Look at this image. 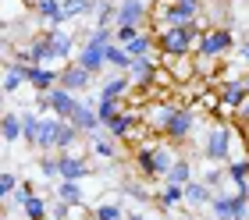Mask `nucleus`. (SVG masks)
<instances>
[{
	"mask_svg": "<svg viewBox=\"0 0 249 220\" xmlns=\"http://www.w3.org/2000/svg\"><path fill=\"white\" fill-rule=\"evenodd\" d=\"M153 32L157 29H178V25H196L207 18V0H153Z\"/></svg>",
	"mask_w": 249,
	"mask_h": 220,
	"instance_id": "1",
	"label": "nucleus"
},
{
	"mask_svg": "<svg viewBox=\"0 0 249 220\" xmlns=\"http://www.w3.org/2000/svg\"><path fill=\"white\" fill-rule=\"evenodd\" d=\"M235 46H239V36H235L228 25H210V29L199 36L196 53H192V57H196L199 75H207V71H210V61H221V57L235 53Z\"/></svg>",
	"mask_w": 249,
	"mask_h": 220,
	"instance_id": "2",
	"label": "nucleus"
},
{
	"mask_svg": "<svg viewBox=\"0 0 249 220\" xmlns=\"http://www.w3.org/2000/svg\"><path fill=\"white\" fill-rule=\"evenodd\" d=\"M39 43H43V64H53V68H64L71 64V57H78V43L68 29H50V32H39Z\"/></svg>",
	"mask_w": 249,
	"mask_h": 220,
	"instance_id": "3",
	"label": "nucleus"
},
{
	"mask_svg": "<svg viewBox=\"0 0 249 220\" xmlns=\"http://www.w3.org/2000/svg\"><path fill=\"white\" fill-rule=\"evenodd\" d=\"M231 142H235V128L228 121L224 124H213V128L207 132V138H203V160L207 164H224L228 167L231 164Z\"/></svg>",
	"mask_w": 249,
	"mask_h": 220,
	"instance_id": "4",
	"label": "nucleus"
},
{
	"mask_svg": "<svg viewBox=\"0 0 249 220\" xmlns=\"http://www.w3.org/2000/svg\"><path fill=\"white\" fill-rule=\"evenodd\" d=\"M78 100L75 92H68V89H50V92H43V96H36V103H32V107H36L39 114H53V118H61V121H71L75 118V110H78Z\"/></svg>",
	"mask_w": 249,
	"mask_h": 220,
	"instance_id": "5",
	"label": "nucleus"
},
{
	"mask_svg": "<svg viewBox=\"0 0 249 220\" xmlns=\"http://www.w3.org/2000/svg\"><path fill=\"white\" fill-rule=\"evenodd\" d=\"M196 132V110L192 107H171V114H167V124H164V142H185V138Z\"/></svg>",
	"mask_w": 249,
	"mask_h": 220,
	"instance_id": "6",
	"label": "nucleus"
},
{
	"mask_svg": "<svg viewBox=\"0 0 249 220\" xmlns=\"http://www.w3.org/2000/svg\"><path fill=\"white\" fill-rule=\"evenodd\" d=\"M153 7L146 0H118V25L114 29H150Z\"/></svg>",
	"mask_w": 249,
	"mask_h": 220,
	"instance_id": "7",
	"label": "nucleus"
},
{
	"mask_svg": "<svg viewBox=\"0 0 249 220\" xmlns=\"http://www.w3.org/2000/svg\"><path fill=\"white\" fill-rule=\"evenodd\" d=\"M249 96V85L242 82V78H221V85H217V107L221 114H235L246 103Z\"/></svg>",
	"mask_w": 249,
	"mask_h": 220,
	"instance_id": "8",
	"label": "nucleus"
},
{
	"mask_svg": "<svg viewBox=\"0 0 249 220\" xmlns=\"http://www.w3.org/2000/svg\"><path fill=\"white\" fill-rule=\"evenodd\" d=\"M249 213V199L242 192H217L213 195V203H210V217H217V220H235V217H242Z\"/></svg>",
	"mask_w": 249,
	"mask_h": 220,
	"instance_id": "9",
	"label": "nucleus"
},
{
	"mask_svg": "<svg viewBox=\"0 0 249 220\" xmlns=\"http://www.w3.org/2000/svg\"><path fill=\"white\" fill-rule=\"evenodd\" d=\"M93 82H96V75H93V71H86V68L78 64V61H71V64H64V68H61V89L75 92V96H78V92H86Z\"/></svg>",
	"mask_w": 249,
	"mask_h": 220,
	"instance_id": "10",
	"label": "nucleus"
},
{
	"mask_svg": "<svg viewBox=\"0 0 249 220\" xmlns=\"http://www.w3.org/2000/svg\"><path fill=\"white\" fill-rule=\"evenodd\" d=\"M32 15H36L43 21V32H50V29H64V0H39L36 7H32Z\"/></svg>",
	"mask_w": 249,
	"mask_h": 220,
	"instance_id": "11",
	"label": "nucleus"
},
{
	"mask_svg": "<svg viewBox=\"0 0 249 220\" xmlns=\"http://www.w3.org/2000/svg\"><path fill=\"white\" fill-rule=\"evenodd\" d=\"M61 85V68L53 64H32V78H29V89L36 92V96H43V92L57 89Z\"/></svg>",
	"mask_w": 249,
	"mask_h": 220,
	"instance_id": "12",
	"label": "nucleus"
},
{
	"mask_svg": "<svg viewBox=\"0 0 249 220\" xmlns=\"http://www.w3.org/2000/svg\"><path fill=\"white\" fill-rule=\"evenodd\" d=\"M93 174L86 153H61V181H86Z\"/></svg>",
	"mask_w": 249,
	"mask_h": 220,
	"instance_id": "13",
	"label": "nucleus"
},
{
	"mask_svg": "<svg viewBox=\"0 0 249 220\" xmlns=\"http://www.w3.org/2000/svg\"><path fill=\"white\" fill-rule=\"evenodd\" d=\"M128 89H132L128 71H110V75H104L96 96H104V100H124V96H128Z\"/></svg>",
	"mask_w": 249,
	"mask_h": 220,
	"instance_id": "14",
	"label": "nucleus"
},
{
	"mask_svg": "<svg viewBox=\"0 0 249 220\" xmlns=\"http://www.w3.org/2000/svg\"><path fill=\"white\" fill-rule=\"evenodd\" d=\"M29 78H32V64H21V61L4 64V92L7 96H15L21 85H29Z\"/></svg>",
	"mask_w": 249,
	"mask_h": 220,
	"instance_id": "15",
	"label": "nucleus"
},
{
	"mask_svg": "<svg viewBox=\"0 0 249 220\" xmlns=\"http://www.w3.org/2000/svg\"><path fill=\"white\" fill-rule=\"evenodd\" d=\"M39 132H43V114L36 107L21 110V142L29 149H39Z\"/></svg>",
	"mask_w": 249,
	"mask_h": 220,
	"instance_id": "16",
	"label": "nucleus"
},
{
	"mask_svg": "<svg viewBox=\"0 0 249 220\" xmlns=\"http://www.w3.org/2000/svg\"><path fill=\"white\" fill-rule=\"evenodd\" d=\"M71 124H75V128L82 132L86 138H89V135H96V132H104V121H100L96 107H89V103H78V110H75Z\"/></svg>",
	"mask_w": 249,
	"mask_h": 220,
	"instance_id": "17",
	"label": "nucleus"
},
{
	"mask_svg": "<svg viewBox=\"0 0 249 220\" xmlns=\"http://www.w3.org/2000/svg\"><path fill=\"white\" fill-rule=\"evenodd\" d=\"M213 195H217V192H213L203 178H192V181L185 185V206H196V210H199V206H210Z\"/></svg>",
	"mask_w": 249,
	"mask_h": 220,
	"instance_id": "18",
	"label": "nucleus"
},
{
	"mask_svg": "<svg viewBox=\"0 0 249 220\" xmlns=\"http://www.w3.org/2000/svg\"><path fill=\"white\" fill-rule=\"evenodd\" d=\"M53 199H61L68 206H82L86 203V188H82V181H57V188H53Z\"/></svg>",
	"mask_w": 249,
	"mask_h": 220,
	"instance_id": "19",
	"label": "nucleus"
},
{
	"mask_svg": "<svg viewBox=\"0 0 249 220\" xmlns=\"http://www.w3.org/2000/svg\"><path fill=\"white\" fill-rule=\"evenodd\" d=\"M153 146H157V142H139V146L132 149V160H135V167H139V174L150 178V181H157V170H153Z\"/></svg>",
	"mask_w": 249,
	"mask_h": 220,
	"instance_id": "20",
	"label": "nucleus"
},
{
	"mask_svg": "<svg viewBox=\"0 0 249 220\" xmlns=\"http://www.w3.org/2000/svg\"><path fill=\"white\" fill-rule=\"evenodd\" d=\"M175 149L171 146H167V142H157L153 146V170H157V181H164L167 178V170H171L175 167Z\"/></svg>",
	"mask_w": 249,
	"mask_h": 220,
	"instance_id": "21",
	"label": "nucleus"
},
{
	"mask_svg": "<svg viewBox=\"0 0 249 220\" xmlns=\"http://www.w3.org/2000/svg\"><path fill=\"white\" fill-rule=\"evenodd\" d=\"M192 178H196V170H192V160H189V156H178V160H175V167L167 170L164 185H178V188H185Z\"/></svg>",
	"mask_w": 249,
	"mask_h": 220,
	"instance_id": "22",
	"label": "nucleus"
},
{
	"mask_svg": "<svg viewBox=\"0 0 249 220\" xmlns=\"http://www.w3.org/2000/svg\"><path fill=\"white\" fill-rule=\"evenodd\" d=\"M167 71H171L175 82H192V78L199 75V68H196V57H171V68H167Z\"/></svg>",
	"mask_w": 249,
	"mask_h": 220,
	"instance_id": "23",
	"label": "nucleus"
},
{
	"mask_svg": "<svg viewBox=\"0 0 249 220\" xmlns=\"http://www.w3.org/2000/svg\"><path fill=\"white\" fill-rule=\"evenodd\" d=\"M178 206H185V188H178V185H164L160 195H157V210L160 213H171Z\"/></svg>",
	"mask_w": 249,
	"mask_h": 220,
	"instance_id": "24",
	"label": "nucleus"
},
{
	"mask_svg": "<svg viewBox=\"0 0 249 220\" xmlns=\"http://www.w3.org/2000/svg\"><path fill=\"white\" fill-rule=\"evenodd\" d=\"M89 142H93V153H96L100 160H110V164L118 160V138H110L107 132H96V135H89Z\"/></svg>",
	"mask_w": 249,
	"mask_h": 220,
	"instance_id": "25",
	"label": "nucleus"
},
{
	"mask_svg": "<svg viewBox=\"0 0 249 220\" xmlns=\"http://www.w3.org/2000/svg\"><path fill=\"white\" fill-rule=\"evenodd\" d=\"M114 25H118V4L114 0H96L93 29H114Z\"/></svg>",
	"mask_w": 249,
	"mask_h": 220,
	"instance_id": "26",
	"label": "nucleus"
},
{
	"mask_svg": "<svg viewBox=\"0 0 249 220\" xmlns=\"http://www.w3.org/2000/svg\"><path fill=\"white\" fill-rule=\"evenodd\" d=\"M18 210H21V217H25V220H47V217H50V203H47V199H43V195L36 192L32 199H25V203H21Z\"/></svg>",
	"mask_w": 249,
	"mask_h": 220,
	"instance_id": "27",
	"label": "nucleus"
},
{
	"mask_svg": "<svg viewBox=\"0 0 249 220\" xmlns=\"http://www.w3.org/2000/svg\"><path fill=\"white\" fill-rule=\"evenodd\" d=\"M64 15H68V21L96 18V0H64Z\"/></svg>",
	"mask_w": 249,
	"mask_h": 220,
	"instance_id": "28",
	"label": "nucleus"
},
{
	"mask_svg": "<svg viewBox=\"0 0 249 220\" xmlns=\"http://www.w3.org/2000/svg\"><path fill=\"white\" fill-rule=\"evenodd\" d=\"M0 132H4V142H7V146L21 142V114L7 110V114H4V121H0Z\"/></svg>",
	"mask_w": 249,
	"mask_h": 220,
	"instance_id": "29",
	"label": "nucleus"
},
{
	"mask_svg": "<svg viewBox=\"0 0 249 220\" xmlns=\"http://www.w3.org/2000/svg\"><path fill=\"white\" fill-rule=\"evenodd\" d=\"M124 206L118 199H104V203H96L93 206V220H124Z\"/></svg>",
	"mask_w": 249,
	"mask_h": 220,
	"instance_id": "30",
	"label": "nucleus"
},
{
	"mask_svg": "<svg viewBox=\"0 0 249 220\" xmlns=\"http://www.w3.org/2000/svg\"><path fill=\"white\" fill-rule=\"evenodd\" d=\"M39 174L50 185L61 181V153H39Z\"/></svg>",
	"mask_w": 249,
	"mask_h": 220,
	"instance_id": "31",
	"label": "nucleus"
},
{
	"mask_svg": "<svg viewBox=\"0 0 249 220\" xmlns=\"http://www.w3.org/2000/svg\"><path fill=\"white\" fill-rule=\"evenodd\" d=\"M107 68H110V71H128V68H132V53L128 50H124V46H107Z\"/></svg>",
	"mask_w": 249,
	"mask_h": 220,
	"instance_id": "32",
	"label": "nucleus"
},
{
	"mask_svg": "<svg viewBox=\"0 0 249 220\" xmlns=\"http://www.w3.org/2000/svg\"><path fill=\"white\" fill-rule=\"evenodd\" d=\"M228 178L235 181V192L246 195V185H249V160H231V164H228Z\"/></svg>",
	"mask_w": 249,
	"mask_h": 220,
	"instance_id": "33",
	"label": "nucleus"
},
{
	"mask_svg": "<svg viewBox=\"0 0 249 220\" xmlns=\"http://www.w3.org/2000/svg\"><path fill=\"white\" fill-rule=\"evenodd\" d=\"M121 110H124V100H104V96H100V103H96V114H100L104 124H110Z\"/></svg>",
	"mask_w": 249,
	"mask_h": 220,
	"instance_id": "34",
	"label": "nucleus"
},
{
	"mask_svg": "<svg viewBox=\"0 0 249 220\" xmlns=\"http://www.w3.org/2000/svg\"><path fill=\"white\" fill-rule=\"evenodd\" d=\"M18 185H21V178L15 174V170H4V174H0V195H4V203L18 192Z\"/></svg>",
	"mask_w": 249,
	"mask_h": 220,
	"instance_id": "35",
	"label": "nucleus"
},
{
	"mask_svg": "<svg viewBox=\"0 0 249 220\" xmlns=\"http://www.w3.org/2000/svg\"><path fill=\"white\" fill-rule=\"evenodd\" d=\"M121 192H124V195H135V199H142V203H150V188H146V185L124 181V185H121Z\"/></svg>",
	"mask_w": 249,
	"mask_h": 220,
	"instance_id": "36",
	"label": "nucleus"
},
{
	"mask_svg": "<svg viewBox=\"0 0 249 220\" xmlns=\"http://www.w3.org/2000/svg\"><path fill=\"white\" fill-rule=\"evenodd\" d=\"M235 118H239V124H249V96H246V103L239 110H235Z\"/></svg>",
	"mask_w": 249,
	"mask_h": 220,
	"instance_id": "37",
	"label": "nucleus"
},
{
	"mask_svg": "<svg viewBox=\"0 0 249 220\" xmlns=\"http://www.w3.org/2000/svg\"><path fill=\"white\" fill-rule=\"evenodd\" d=\"M124 220H146V213H142V210H128V213H124Z\"/></svg>",
	"mask_w": 249,
	"mask_h": 220,
	"instance_id": "38",
	"label": "nucleus"
},
{
	"mask_svg": "<svg viewBox=\"0 0 249 220\" xmlns=\"http://www.w3.org/2000/svg\"><path fill=\"white\" fill-rule=\"evenodd\" d=\"M242 146H246V156H249V124H242Z\"/></svg>",
	"mask_w": 249,
	"mask_h": 220,
	"instance_id": "39",
	"label": "nucleus"
},
{
	"mask_svg": "<svg viewBox=\"0 0 249 220\" xmlns=\"http://www.w3.org/2000/svg\"><path fill=\"white\" fill-rule=\"evenodd\" d=\"M242 82H246V85H249V71H246V75H242Z\"/></svg>",
	"mask_w": 249,
	"mask_h": 220,
	"instance_id": "40",
	"label": "nucleus"
},
{
	"mask_svg": "<svg viewBox=\"0 0 249 220\" xmlns=\"http://www.w3.org/2000/svg\"><path fill=\"white\" fill-rule=\"evenodd\" d=\"M246 199H249V185H246Z\"/></svg>",
	"mask_w": 249,
	"mask_h": 220,
	"instance_id": "41",
	"label": "nucleus"
},
{
	"mask_svg": "<svg viewBox=\"0 0 249 220\" xmlns=\"http://www.w3.org/2000/svg\"><path fill=\"white\" fill-rule=\"evenodd\" d=\"M207 220H217V217H207Z\"/></svg>",
	"mask_w": 249,
	"mask_h": 220,
	"instance_id": "42",
	"label": "nucleus"
},
{
	"mask_svg": "<svg viewBox=\"0 0 249 220\" xmlns=\"http://www.w3.org/2000/svg\"><path fill=\"white\" fill-rule=\"evenodd\" d=\"M189 220H196V217H189Z\"/></svg>",
	"mask_w": 249,
	"mask_h": 220,
	"instance_id": "43",
	"label": "nucleus"
}]
</instances>
